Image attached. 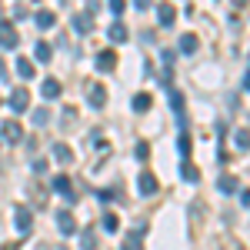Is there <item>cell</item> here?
<instances>
[{
    "instance_id": "6da1fadb",
    "label": "cell",
    "mask_w": 250,
    "mask_h": 250,
    "mask_svg": "<svg viewBox=\"0 0 250 250\" xmlns=\"http://www.w3.org/2000/svg\"><path fill=\"white\" fill-rule=\"evenodd\" d=\"M20 43V34H17V27L10 23V20H0V47H7V50H14Z\"/></svg>"
},
{
    "instance_id": "7a4b0ae2",
    "label": "cell",
    "mask_w": 250,
    "mask_h": 250,
    "mask_svg": "<svg viewBox=\"0 0 250 250\" xmlns=\"http://www.w3.org/2000/svg\"><path fill=\"white\" fill-rule=\"evenodd\" d=\"M14 227H17V233H27L30 227H34V213H30V207H17V210H14Z\"/></svg>"
},
{
    "instance_id": "3957f363",
    "label": "cell",
    "mask_w": 250,
    "mask_h": 250,
    "mask_svg": "<svg viewBox=\"0 0 250 250\" xmlns=\"http://www.w3.org/2000/svg\"><path fill=\"white\" fill-rule=\"evenodd\" d=\"M94 63H97L100 74H110V70L117 67V54H114V50H100V54L94 57Z\"/></svg>"
},
{
    "instance_id": "277c9868",
    "label": "cell",
    "mask_w": 250,
    "mask_h": 250,
    "mask_svg": "<svg viewBox=\"0 0 250 250\" xmlns=\"http://www.w3.org/2000/svg\"><path fill=\"white\" fill-rule=\"evenodd\" d=\"M54 193H63V197L74 204V184H70L67 173H57V177H54Z\"/></svg>"
},
{
    "instance_id": "5b68a950",
    "label": "cell",
    "mask_w": 250,
    "mask_h": 250,
    "mask_svg": "<svg viewBox=\"0 0 250 250\" xmlns=\"http://www.w3.org/2000/svg\"><path fill=\"white\" fill-rule=\"evenodd\" d=\"M70 23H74V30H77V34H90V30H94V17H90L87 10L74 14V17H70Z\"/></svg>"
},
{
    "instance_id": "8992f818",
    "label": "cell",
    "mask_w": 250,
    "mask_h": 250,
    "mask_svg": "<svg viewBox=\"0 0 250 250\" xmlns=\"http://www.w3.org/2000/svg\"><path fill=\"white\" fill-rule=\"evenodd\" d=\"M10 107H14L17 114H23V110L30 107V94H27V87H17V90L10 94Z\"/></svg>"
},
{
    "instance_id": "52a82bcc",
    "label": "cell",
    "mask_w": 250,
    "mask_h": 250,
    "mask_svg": "<svg viewBox=\"0 0 250 250\" xmlns=\"http://www.w3.org/2000/svg\"><path fill=\"white\" fill-rule=\"evenodd\" d=\"M57 227L63 237H70V233H77V220L70 217V210H57Z\"/></svg>"
},
{
    "instance_id": "ba28073f",
    "label": "cell",
    "mask_w": 250,
    "mask_h": 250,
    "mask_svg": "<svg viewBox=\"0 0 250 250\" xmlns=\"http://www.w3.org/2000/svg\"><path fill=\"white\" fill-rule=\"evenodd\" d=\"M40 94H43V100H57V97L63 94V87H60V80L47 77L43 83H40Z\"/></svg>"
},
{
    "instance_id": "9c48e42d",
    "label": "cell",
    "mask_w": 250,
    "mask_h": 250,
    "mask_svg": "<svg viewBox=\"0 0 250 250\" xmlns=\"http://www.w3.org/2000/svg\"><path fill=\"white\" fill-rule=\"evenodd\" d=\"M157 20H160V27H173L177 7H173V3H160V7H157Z\"/></svg>"
},
{
    "instance_id": "30bf717a",
    "label": "cell",
    "mask_w": 250,
    "mask_h": 250,
    "mask_svg": "<svg viewBox=\"0 0 250 250\" xmlns=\"http://www.w3.org/2000/svg\"><path fill=\"white\" fill-rule=\"evenodd\" d=\"M3 140H10V144H20L23 140V127H20L17 120H7L3 124Z\"/></svg>"
},
{
    "instance_id": "8fae6325",
    "label": "cell",
    "mask_w": 250,
    "mask_h": 250,
    "mask_svg": "<svg viewBox=\"0 0 250 250\" xmlns=\"http://www.w3.org/2000/svg\"><path fill=\"white\" fill-rule=\"evenodd\" d=\"M197 47H200V40H197V34H184V37L177 40V50H180V54H187V57H190V54L197 50Z\"/></svg>"
},
{
    "instance_id": "7c38bea8",
    "label": "cell",
    "mask_w": 250,
    "mask_h": 250,
    "mask_svg": "<svg viewBox=\"0 0 250 250\" xmlns=\"http://www.w3.org/2000/svg\"><path fill=\"white\" fill-rule=\"evenodd\" d=\"M137 184H140V193H147V197H150V193H157V187H160V184H157V177L150 170L140 173V180H137Z\"/></svg>"
},
{
    "instance_id": "4fadbf2b",
    "label": "cell",
    "mask_w": 250,
    "mask_h": 250,
    "mask_svg": "<svg viewBox=\"0 0 250 250\" xmlns=\"http://www.w3.org/2000/svg\"><path fill=\"white\" fill-rule=\"evenodd\" d=\"M217 187H220L224 193H237V190H240V180H237L233 173H220V180H217Z\"/></svg>"
},
{
    "instance_id": "5bb4252c",
    "label": "cell",
    "mask_w": 250,
    "mask_h": 250,
    "mask_svg": "<svg viewBox=\"0 0 250 250\" xmlns=\"http://www.w3.org/2000/svg\"><path fill=\"white\" fill-rule=\"evenodd\" d=\"M107 37L114 40V43H124V40L130 37V34H127V27H124V23L117 20V23H110V27H107Z\"/></svg>"
},
{
    "instance_id": "9a60e30c",
    "label": "cell",
    "mask_w": 250,
    "mask_h": 250,
    "mask_svg": "<svg viewBox=\"0 0 250 250\" xmlns=\"http://www.w3.org/2000/svg\"><path fill=\"white\" fill-rule=\"evenodd\" d=\"M87 100H90L94 107H104V104H107V90L97 83V87H90V90H87Z\"/></svg>"
},
{
    "instance_id": "2e32d148",
    "label": "cell",
    "mask_w": 250,
    "mask_h": 250,
    "mask_svg": "<svg viewBox=\"0 0 250 250\" xmlns=\"http://www.w3.org/2000/svg\"><path fill=\"white\" fill-rule=\"evenodd\" d=\"M150 107H154V97H150V94H137L134 97V110H137V114H147Z\"/></svg>"
},
{
    "instance_id": "e0dca14e",
    "label": "cell",
    "mask_w": 250,
    "mask_h": 250,
    "mask_svg": "<svg viewBox=\"0 0 250 250\" xmlns=\"http://www.w3.org/2000/svg\"><path fill=\"white\" fill-rule=\"evenodd\" d=\"M140 233H144V227H137L124 244H120V250H144V244H140Z\"/></svg>"
},
{
    "instance_id": "ac0fdd59",
    "label": "cell",
    "mask_w": 250,
    "mask_h": 250,
    "mask_svg": "<svg viewBox=\"0 0 250 250\" xmlns=\"http://www.w3.org/2000/svg\"><path fill=\"white\" fill-rule=\"evenodd\" d=\"M80 250H97V233H94V227H87V230L80 233Z\"/></svg>"
},
{
    "instance_id": "d6986e66",
    "label": "cell",
    "mask_w": 250,
    "mask_h": 250,
    "mask_svg": "<svg viewBox=\"0 0 250 250\" xmlns=\"http://www.w3.org/2000/svg\"><path fill=\"white\" fill-rule=\"evenodd\" d=\"M54 157H57L60 164H70V160H74V150H70L67 144H54Z\"/></svg>"
},
{
    "instance_id": "ffe728a7",
    "label": "cell",
    "mask_w": 250,
    "mask_h": 250,
    "mask_svg": "<svg viewBox=\"0 0 250 250\" xmlns=\"http://www.w3.org/2000/svg\"><path fill=\"white\" fill-rule=\"evenodd\" d=\"M37 27L40 30H43V27H54V23H57V17H54V10H37Z\"/></svg>"
},
{
    "instance_id": "44dd1931",
    "label": "cell",
    "mask_w": 250,
    "mask_h": 250,
    "mask_svg": "<svg viewBox=\"0 0 250 250\" xmlns=\"http://www.w3.org/2000/svg\"><path fill=\"white\" fill-rule=\"evenodd\" d=\"M50 54H54V50H50V43L37 40V47H34V57H37L40 63H47V60H50Z\"/></svg>"
},
{
    "instance_id": "7402d4cb",
    "label": "cell",
    "mask_w": 250,
    "mask_h": 250,
    "mask_svg": "<svg viewBox=\"0 0 250 250\" xmlns=\"http://www.w3.org/2000/svg\"><path fill=\"white\" fill-rule=\"evenodd\" d=\"M233 144H237L240 150H250V130H247V127H240V130L233 134Z\"/></svg>"
},
{
    "instance_id": "603a6c76",
    "label": "cell",
    "mask_w": 250,
    "mask_h": 250,
    "mask_svg": "<svg viewBox=\"0 0 250 250\" xmlns=\"http://www.w3.org/2000/svg\"><path fill=\"white\" fill-rule=\"evenodd\" d=\"M17 74L23 80H30V77H34V63H30V60H23V57H17Z\"/></svg>"
},
{
    "instance_id": "cb8c5ba5",
    "label": "cell",
    "mask_w": 250,
    "mask_h": 250,
    "mask_svg": "<svg viewBox=\"0 0 250 250\" xmlns=\"http://www.w3.org/2000/svg\"><path fill=\"white\" fill-rule=\"evenodd\" d=\"M184 104H187V100H184V94H180V90H170V107L180 117H184Z\"/></svg>"
},
{
    "instance_id": "d4e9b609",
    "label": "cell",
    "mask_w": 250,
    "mask_h": 250,
    "mask_svg": "<svg viewBox=\"0 0 250 250\" xmlns=\"http://www.w3.org/2000/svg\"><path fill=\"white\" fill-rule=\"evenodd\" d=\"M117 227H120L117 213H110V210H107V213H104V230H107V233H117Z\"/></svg>"
},
{
    "instance_id": "484cf974",
    "label": "cell",
    "mask_w": 250,
    "mask_h": 250,
    "mask_svg": "<svg viewBox=\"0 0 250 250\" xmlns=\"http://www.w3.org/2000/svg\"><path fill=\"white\" fill-rule=\"evenodd\" d=\"M180 177H184V180H190V184H193V180H197L200 173H197V167H193L190 160H184V167H180Z\"/></svg>"
},
{
    "instance_id": "4316f807",
    "label": "cell",
    "mask_w": 250,
    "mask_h": 250,
    "mask_svg": "<svg viewBox=\"0 0 250 250\" xmlns=\"http://www.w3.org/2000/svg\"><path fill=\"white\" fill-rule=\"evenodd\" d=\"M177 150H180V157H184V160L190 157V137H187V134L177 137Z\"/></svg>"
},
{
    "instance_id": "83f0119b",
    "label": "cell",
    "mask_w": 250,
    "mask_h": 250,
    "mask_svg": "<svg viewBox=\"0 0 250 250\" xmlns=\"http://www.w3.org/2000/svg\"><path fill=\"white\" fill-rule=\"evenodd\" d=\"M34 124L37 127H47L50 124V110H34Z\"/></svg>"
},
{
    "instance_id": "f1b7e54d",
    "label": "cell",
    "mask_w": 250,
    "mask_h": 250,
    "mask_svg": "<svg viewBox=\"0 0 250 250\" xmlns=\"http://www.w3.org/2000/svg\"><path fill=\"white\" fill-rule=\"evenodd\" d=\"M97 197H100L104 204H110V200H117V197H120V193H117L114 187H107V190H97Z\"/></svg>"
},
{
    "instance_id": "f546056e",
    "label": "cell",
    "mask_w": 250,
    "mask_h": 250,
    "mask_svg": "<svg viewBox=\"0 0 250 250\" xmlns=\"http://www.w3.org/2000/svg\"><path fill=\"white\" fill-rule=\"evenodd\" d=\"M150 157V144H137V160H147Z\"/></svg>"
},
{
    "instance_id": "4dcf8cb0",
    "label": "cell",
    "mask_w": 250,
    "mask_h": 250,
    "mask_svg": "<svg viewBox=\"0 0 250 250\" xmlns=\"http://www.w3.org/2000/svg\"><path fill=\"white\" fill-rule=\"evenodd\" d=\"M124 7H127V3H124V0H110V14H117V17H120V14H124Z\"/></svg>"
},
{
    "instance_id": "1f68e13d",
    "label": "cell",
    "mask_w": 250,
    "mask_h": 250,
    "mask_svg": "<svg viewBox=\"0 0 250 250\" xmlns=\"http://www.w3.org/2000/svg\"><path fill=\"white\" fill-rule=\"evenodd\" d=\"M47 170V160H34V173H43Z\"/></svg>"
},
{
    "instance_id": "d6a6232c",
    "label": "cell",
    "mask_w": 250,
    "mask_h": 250,
    "mask_svg": "<svg viewBox=\"0 0 250 250\" xmlns=\"http://www.w3.org/2000/svg\"><path fill=\"white\" fill-rule=\"evenodd\" d=\"M240 204H244V207H250V190H244V193H240Z\"/></svg>"
},
{
    "instance_id": "836d02e7",
    "label": "cell",
    "mask_w": 250,
    "mask_h": 250,
    "mask_svg": "<svg viewBox=\"0 0 250 250\" xmlns=\"http://www.w3.org/2000/svg\"><path fill=\"white\" fill-rule=\"evenodd\" d=\"M244 90H250V70H247V77H244Z\"/></svg>"
}]
</instances>
